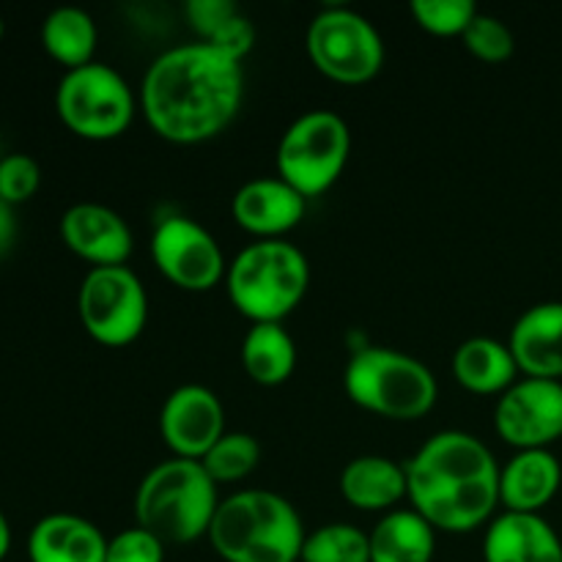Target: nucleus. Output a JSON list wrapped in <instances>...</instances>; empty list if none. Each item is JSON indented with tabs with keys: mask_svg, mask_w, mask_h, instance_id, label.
I'll use <instances>...</instances> for the list:
<instances>
[{
	"mask_svg": "<svg viewBox=\"0 0 562 562\" xmlns=\"http://www.w3.org/2000/svg\"><path fill=\"white\" fill-rule=\"evenodd\" d=\"M241 99L245 71L239 60L203 42H190L151 60L137 102L162 140L195 146L228 130Z\"/></svg>",
	"mask_w": 562,
	"mask_h": 562,
	"instance_id": "nucleus-1",
	"label": "nucleus"
},
{
	"mask_svg": "<svg viewBox=\"0 0 562 562\" xmlns=\"http://www.w3.org/2000/svg\"><path fill=\"white\" fill-rule=\"evenodd\" d=\"M412 510L437 532L464 536L488 525L499 505V464L467 431H439L406 461Z\"/></svg>",
	"mask_w": 562,
	"mask_h": 562,
	"instance_id": "nucleus-2",
	"label": "nucleus"
},
{
	"mask_svg": "<svg viewBox=\"0 0 562 562\" xmlns=\"http://www.w3.org/2000/svg\"><path fill=\"white\" fill-rule=\"evenodd\" d=\"M305 525L294 505L267 488L220 499L209 543L225 562H300Z\"/></svg>",
	"mask_w": 562,
	"mask_h": 562,
	"instance_id": "nucleus-3",
	"label": "nucleus"
},
{
	"mask_svg": "<svg viewBox=\"0 0 562 562\" xmlns=\"http://www.w3.org/2000/svg\"><path fill=\"white\" fill-rule=\"evenodd\" d=\"M217 508V483L201 461H162L146 472L135 494L137 527L157 536L165 547L206 538Z\"/></svg>",
	"mask_w": 562,
	"mask_h": 562,
	"instance_id": "nucleus-4",
	"label": "nucleus"
},
{
	"mask_svg": "<svg viewBox=\"0 0 562 562\" xmlns=\"http://www.w3.org/2000/svg\"><path fill=\"white\" fill-rule=\"evenodd\" d=\"M311 285L305 252L283 239L247 245L225 272V291L236 313L252 324H283L300 307Z\"/></svg>",
	"mask_w": 562,
	"mask_h": 562,
	"instance_id": "nucleus-5",
	"label": "nucleus"
},
{
	"mask_svg": "<svg viewBox=\"0 0 562 562\" xmlns=\"http://www.w3.org/2000/svg\"><path fill=\"white\" fill-rule=\"evenodd\" d=\"M344 387L360 409L401 423L426 417L439 398L434 373L415 357L387 346L357 349L346 362Z\"/></svg>",
	"mask_w": 562,
	"mask_h": 562,
	"instance_id": "nucleus-6",
	"label": "nucleus"
},
{
	"mask_svg": "<svg viewBox=\"0 0 562 562\" xmlns=\"http://www.w3.org/2000/svg\"><path fill=\"white\" fill-rule=\"evenodd\" d=\"M137 97L130 82L108 64L69 69L55 91V110L69 132L82 140H113L121 137L137 113Z\"/></svg>",
	"mask_w": 562,
	"mask_h": 562,
	"instance_id": "nucleus-7",
	"label": "nucleus"
},
{
	"mask_svg": "<svg viewBox=\"0 0 562 562\" xmlns=\"http://www.w3.org/2000/svg\"><path fill=\"white\" fill-rule=\"evenodd\" d=\"M351 154L349 124L333 110H311L285 130L278 146V176L300 195H324L344 176Z\"/></svg>",
	"mask_w": 562,
	"mask_h": 562,
	"instance_id": "nucleus-8",
	"label": "nucleus"
},
{
	"mask_svg": "<svg viewBox=\"0 0 562 562\" xmlns=\"http://www.w3.org/2000/svg\"><path fill=\"white\" fill-rule=\"evenodd\" d=\"M307 55L313 66L340 86H362L384 66V42L371 20L333 5L313 16L307 27Z\"/></svg>",
	"mask_w": 562,
	"mask_h": 562,
	"instance_id": "nucleus-9",
	"label": "nucleus"
},
{
	"mask_svg": "<svg viewBox=\"0 0 562 562\" xmlns=\"http://www.w3.org/2000/svg\"><path fill=\"white\" fill-rule=\"evenodd\" d=\"M82 329L97 344L121 349L140 338L148 322V294L130 267L91 269L77 291Z\"/></svg>",
	"mask_w": 562,
	"mask_h": 562,
	"instance_id": "nucleus-10",
	"label": "nucleus"
},
{
	"mask_svg": "<svg viewBox=\"0 0 562 562\" xmlns=\"http://www.w3.org/2000/svg\"><path fill=\"white\" fill-rule=\"evenodd\" d=\"M151 258L168 283L195 294L212 291L228 272V261L217 239L184 214L159 220L151 234Z\"/></svg>",
	"mask_w": 562,
	"mask_h": 562,
	"instance_id": "nucleus-11",
	"label": "nucleus"
},
{
	"mask_svg": "<svg viewBox=\"0 0 562 562\" xmlns=\"http://www.w3.org/2000/svg\"><path fill=\"white\" fill-rule=\"evenodd\" d=\"M494 431L516 450H549L562 439V382L525 376L505 390Z\"/></svg>",
	"mask_w": 562,
	"mask_h": 562,
	"instance_id": "nucleus-12",
	"label": "nucleus"
},
{
	"mask_svg": "<svg viewBox=\"0 0 562 562\" xmlns=\"http://www.w3.org/2000/svg\"><path fill=\"white\" fill-rule=\"evenodd\" d=\"M159 434L173 459L201 461L225 434L223 401L203 384L176 387L159 412Z\"/></svg>",
	"mask_w": 562,
	"mask_h": 562,
	"instance_id": "nucleus-13",
	"label": "nucleus"
},
{
	"mask_svg": "<svg viewBox=\"0 0 562 562\" xmlns=\"http://www.w3.org/2000/svg\"><path fill=\"white\" fill-rule=\"evenodd\" d=\"M60 239L77 258L91 263V269L126 267L135 239L119 212L102 203H75L60 217Z\"/></svg>",
	"mask_w": 562,
	"mask_h": 562,
	"instance_id": "nucleus-14",
	"label": "nucleus"
},
{
	"mask_svg": "<svg viewBox=\"0 0 562 562\" xmlns=\"http://www.w3.org/2000/svg\"><path fill=\"white\" fill-rule=\"evenodd\" d=\"M307 198L300 195L280 176L252 179L236 190L231 201V217L247 234L258 239H283L305 220Z\"/></svg>",
	"mask_w": 562,
	"mask_h": 562,
	"instance_id": "nucleus-15",
	"label": "nucleus"
},
{
	"mask_svg": "<svg viewBox=\"0 0 562 562\" xmlns=\"http://www.w3.org/2000/svg\"><path fill=\"white\" fill-rule=\"evenodd\" d=\"M508 349L519 373L562 382V302H538L516 318Z\"/></svg>",
	"mask_w": 562,
	"mask_h": 562,
	"instance_id": "nucleus-16",
	"label": "nucleus"
},
{
	"mask_svg": "<svg viewBox=\"0 0 562 562\" xmlns=\"http://www.w3.org/2000/svg\"><path fill=\"white\" fill-rule=\"evenodd\" d=\"M486 562H562V541L541 514L494 516L483 536Z\"/></svg>",
	"mask_w": 562,
	"mask_h": 562,
	"instance_id": "nucleus-17",
	"label": "nucleus"
},
{
	"mask_svg": "<svg viewBox=\"0 0 562 562\" xmlns=\"http://www.w3.org/2000/svg\"><path fill=\"white\" fill-rule=\"evenodd\" d=\"M562 467L552 450H516L499 470V505L510 514H541L560 492Z\"/></svg>",
	"mask_w": 562,
	"mask_h": 562,
	"instance_id": "nucleus-18",
	"label": "nucleus"
},
{
	"mask_svg": "<svg viewBox=\"0 0 562 562\" xmlns=\"http://www.w3.org/2000/svg\"><path fill=\"white\" fill-rule=\"evenodd\" d=\"M108 538L93 521L75 514H49L27 536L31 562H104Z\"/></svg>",
	"mask_w": 562,
	"mask_h": 562,
	"instance_id": "nucleus-19",
	"label": "nucleus"
},
{
	"mask_svg": "<svg viewBox=\"0 0 562 562\" xmlns=\"http://www.w3.org/2000/svg\"><path fill=\"white\" fill-rule=\"evenodd\" d=\"M338 486L346 503L366 514H390L401 499L409 497L406 467L387 456H357L344 467Z\"/></svg>",
	"mask_w": 562,
	"mask_h": 562,
	"instance_id": "nucleus-20",
	"label": "nucleus"
},
{
	"mask_svg": "<svg viewBox=\"0 0 562 562\" xmlns=\"http://www.w3.org/2000/svg\"><path fill=\"white\" fill-rule=\"evenodd\" d=\"M453 376L467 393L475 395H503L505 390L519 382V366L508 344L494 338H470L456 349Z\"/></svg>",
	"mask_w": 562,
	"mask_h": 562,
	"instance_id": "nucleus-21",
	"label": "nucleus"
},
{
	"mask_svg": "<svg viewBox=\"0 0 562 562\" xmlns=\"http://www.w3.org/2000/svg\"><path fill=\"white\" fill-rule=\"evenodd\" d=\"M371 562H431L437 530L417 510H390L371 532Z\"/></svg>",
	"mask_w": 562,
	"mask_h": 562,
	"instance_id": "nucleus-22",
	"label": "nucleus"
},
{
	"mask_svg": "<svg viewBox=\"0 0 562 562\" xmlns=\"http://www.w3.org/2000/svg\"><path fill=\"white\" fill-rule=\"evenodd\" d=\"M241 366L261 387L289 382L296 368V344L283 324H252L241 340Z\"/></svg>",
	"mask_w": 562,
	"mask_h": 562,
	"instance_id": "nucleus-23",
	"label": "nucleus"
},
{
	"mask_svg": "<svg viewBox=\"0 0 562 562\" xmlns=\"http://www.w3.org/2000/svg\"><path fill=\"white\" fill-rule=\"evenodd\" d=\"M97 42V22L86 9H77V5L53 9L42 22V47L47 49L49 58L66 66V71L93 64Z\"/></svg>",
	"mask_w": 562,
	"mask_h": 562,
	"instance_id": "nucleus-24",
	"label": "nucleus"
},
{
	"mask_svg": "<svg viewBox=\"0 0 562 562\" xmlns=\"http://www.w3.org/2000/svg\"><path fill=\"white\" fill-rule=\"evenodd\" d=\"M300 562H371V536L346 521L324 525L305 536Z\"/></svg>",
	"mask_w": 562,
	"mask_h": 562,
	"instance_id": "nucleus-25",
	"label": "nucleus"
},
{
	"mask_svg": "<svg viewBox=\"0 0 562 562\" xmlns=\"http://www.w3.org/2000/svg\"><path fill=\"white\" fill-rule=\"evenodd\" d=\"M201 464L214 483L245 481L261 464V445L252 434L225 431L223 439L203 456Z\"/></svg>",
	"mask_w": 562,
	"mask_h": 562,
	"instance_id": "nucleus-26",
	"label": "nucleus"
},
{
	"mask_svg": "<svg viewBox=\"0 0 562 562\" xmlns=\"http://www.w3.org/2000/svg\"><path fill=\"white\" fill-rule=\"evenodd\" d=\"M412 16L431 36H464L470 22L477 16L472 0H412Z\"/></svg>",
	"mask_w": 562,
	"mask_h": 562,
	"instance_id": "nucleus-27",
	"label": "nucleus"
},
{
	"mask_svg": "<svg viewBox=\"0 0 562 562\" xmlns=\"http://www.w3.org/2000/svg\"><path fill=\"white\" fill-rule=\"evenodd\" d=\"M464 47L483 64H503L514 55L516 38L503 20L477 11L475 20L464 31Z\"/></svg>",
	"mask_w": 562,
	"mask_h": 562,
	"instance_id": "nucleus-28",
	"label": "nucleus"
},
{
	"mask_svg": "<svg viewBox=\"0 0 562 562\" xmlns=\"http://www.w3.org/2000/svg\"><path fill=\"white\" fill-rule=\"evenodd\" d=\"M38 184H42V168L31 154L0 157V201L20 206L36 195Z\"/></svg>",
	"mask_w": 562,
	"mask_h": 562,
	"instance_id": "nucleus-29",
	"label": "nucleus"
},
{
	"mask_svg": "<svg viewBox=\"0 0 562 562\" xmlns=\"http://www.w3.org/2000/svg\"><path fill=\"white\" fill-rule=\"evenodd\" d=\"M104 562H165V543L135 525L110 538Z\"/></svg>",
	"mask_w": 562,
	"mask_h": 562,
	"instance_id": "nucleus-30",
	"label": "nucleus"
},
{
	"mask_svg": "<svg viewBox=\"0 0 562 562\" xmlns=\"http://www.w3.org/2000/svg\"><path fill=\"white\" fill-rule=\"evenodd\" d=\"M236 5L231 0H187L184 16L192 31L198 33V42H212L220 27L236 14Z\"/></svg>",
	"mask_w": 562,
	"mask_h": 562,
	"instance_id": "nucleus-31",
	"label": "nucleus"
},
{
	"mask_svg": "<svg viewBox=\"0 0 562 562\" xmlns=\"http://www.w3.org/2000/svg\"><path fill=\"white\" fill-rule=\"evenodd\" d=\"M14 241V206L0 201V252H5Z\"/></svg>",
	"mask_w": 562,
	"mask_h": 562,
	"instance_id": "nucleus-32",
	"label": "nucleus"
},
{
	"mask_svg": "<svg viewBox=\"0 0 562 562\" xmlns=\"http://www.w3.org/2000/svg\"><path fill=\"white\" fill-rule=\"evenodd\" d=\"M9 549H11V525L9 519H5L3 510H0V562L5 560Z\"/></svg>",
	"mask_w": 562,
	"mask_h": 562,
	"instance_id": "nucleus-33",
	"label": "nucleus"
},
{
	"mask_svg": "<svg viewBox=\"0 0 562 562\" xmlns=\"http://www.w3.org/2000/svg\"><path fill=\"white\" fill-rule=\"evenodd\" d=\"M3 33H5V25H3V16H0V38H3Z\"/></svg>",
	"mask_w": 562,
	"mask_h": 562,
	"instance_id": "nucleus-34",
	"label": "nucleus"
}]
</instances>
